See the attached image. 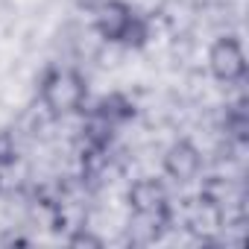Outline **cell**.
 Listing matches in <instances>:
<instances>
[{"instance_id": "obj_2", "label": "cell", "mask_w": 249, "mask_h": 249, "mask_svg": "<svg viewBox=\"0 0 249 249\" xmlns=\"http://www.w3.org/2000/svg\"><path fill=\"white\" fill-rule=\"evenodd\" d=\"M129 208L147 226H164L170 220V196L159 179H138L129 188Z\"/></svg>"}, {"instance_id": "obj_7", "label": "cell", "mask_w": 249, "mask_h": 249, "mask_svg": "<svg viewBox=\"0 0 249 249\" xmlns=\"http://www.w3.org/2000/svg\"><path fill=\"white\" fill-rule=\"evenodd\" d=\"M226 132L237 141V144H243L249 135V120H246V108H243V103L240 106H234L231 111H229V117H226Z\"/></svg>"}, {"instance_id": "obj_6", "label": "cell", "mask_w": 249, "mask_h": 249, "mask_svg": "<svg viewBox=\"0 0 249 249\" xmlns=\"http://www.w3.org/2000/svg\"><path fill=\"white\" fill-rule=\"evenodd\" d=\"M132 114H135V108H132V103L123 97V94H108V97H103V100L94 106V114H91V117L108 123V126H117V123L129 120Z\"/></svg>"}, {"instance_id": "obj_3", "label": "cell", "mask_w": 249, "mask_h": 249, "mask_svg": "<svg viewBox=\"0 0 249 249\" xmlns=\"http://www.w3.org/2000/svg\"><path fill=\"white\" fill-rule=\"evenodd\" d=\"M208 71L217 82H237L246 73V56H243V44L234 36H223L211 44L208 50Z\"/></svg>"}, {"instance_id": "obj_4", "label": "cell", "mask_w": 249, "mask_h": 249, "mask_svg": "<svg viewBox=\"0 0 249 249\" xmlns=\"http://www.w3.org/2000/svg\"><path fill=\"white\" fill-rule=\"evenodd\" d=\"M132 18H135V12H132L129 3H123V0H103V3L97 6L94 27H97V33L106 41L120 44L123 36H126V30H129V24H132Z\"/></svg>"}, {"instance_id": "obj_5", "label": "cell", "mask_w": 249, "mask_h": 249, "mask_svg": "<svg viewBox=\"0 0 249 249\" xmlns=\"http://www.w3.org/2000/svg\"><path fill=\"white\" fill-rule=\"evenodd\" d=\"M199 167H202V156L191 141H176L164 153V173L179 185L194 182L199 176Z\"/></svg>"}, {"instance_id": "obj_9", "label": "cell", "mask_w": 249, "mask_h": 249, "mask_svg": "<svg viewBox=\"0 0 249 249\" xmlns=\"http://www.w3.org/2000/svg\"><path fill=\"white\" fill-rule=\"evenodd\" d=\"M79 3H82V6H91V9H97V6L103 3V0H79Z\"/></svg>"}, {"instance_id": "obj_8", "label": "cell", "mask_w": 249, "mask_h": 249, "mask_svg": "<svg viewBox=\"0 0 249 249\" xmlns=\"http://www.w3.org/2000/svg\"><path fill=\"white\" fill-rule=\"evenodd\" d=\"M68 243H71V246H103V240H100L97 234L85 231V229H79L76 234H71V237H68Z\"/></svg>"}, {"instance_id": "obj_1", "label": "cell", "mask_w": 249, "mask_h": 249, "mask_svg": "<svg viewBox=\"0 0 249 249\" xmlns=\"http://www.w3.org/2000/svg\"><path fill=\"white\" fill-rule=\"evenodd\" d=\"M85 97H88V85L76 71L59 68V71H50L41 82V103L47 106L50 114L62 117V114L79 111Z\"/></svg>"}]
</instances>
